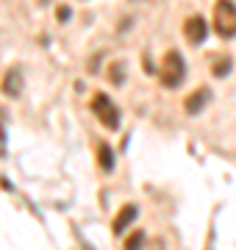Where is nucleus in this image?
<instances>
[{
	"label": "nucleus",
	"mask_w": 236,
	"mask_h": 250,
	"mask_svg": "<svg viewBox=\"0 0 236 250\" xmlns=\"http://www.w3.org/2000/svg\"><path fill=\"white\" fill-rule=\"evenodd\" d=\"M158 78H161L164 89H178L183 83V78H186V64H183V56L178 50H170V53L164 56Z\"/></svg>",
	"instance_id": "1"
},
{
	"label": "nucleus",
	"mask_w": 236,
	"mask_h": 250,
	"mask_svg": "<svg viewBox=\"0 0 236 250\" xmlns=\"http://www.w3.org/2000/svg\"><path fill=\"white\" fill-rule=\"evenodd\" d=\"M214 31L222 39L236 36V6L234 0H217L214 3Z\"/></svg>",
	"instance_id": "2"
},
{
	"label": "nucleus",
	"mask_w": 236,
	"mask_h": 250,
	"mask_svg": "<svg viewBox=\"0 0 236 250\" xmlns=\"http://www.w3.org/2000/svg\"><path fill=\"white\" fill-rule=\"evenodd\" d=\"M92 111L98 114V120L109 131H117L119 128V108L114 106V100L109 98V95H103V92H98L95 98H92Z\"/></svg>",
	"instance_id": "3"
},
{
	"label": "nucleus",
	"mask_w": 236,
	"mask_h": 250,
	"mask_svg": "<svg viewBox=\"0 0 236 250\" xmlns=\"http://www.w3.org/2000/svg\"><path fill=\"white\" fill-rule=\"evenodd\" d=\"M206 34H209L206 20L197 17V14L183 22V36H186V42H189V45H203V42H206Z\"/></svg>",
	"instance_id": "4"
},
{
	"label": "nucleus",
	"mask_w": 236,
	"mask_h": 250,
	"mask_svg": "<svg viewBox=\"0 0 236 250\" xmlns=\"http://www.w3.org/2000/svg\"><path fill=\"white\" fill-rule=\"evenodd\" d=\"M211 100V89H206V86H200L197 92H192L189 98L183 100V108H186V114H200L203 108H206V103Z\"/></svg>",
	"instance_id": "5"
},
{
	"label": "nucleus",
	"mask_w": 236,
	"mask_h": 250,
	"mask_svg": "<svg viewBox=\"0 0 236 250\" xmlns=\"http://www.w3.org/2000/svg\"><path fill=\"white\" fill-rule=\"evenodd\" d=\"M3 92L9 95V98H17L20 92H22V72L17 67H11L6 75H3Z\"/></svg>",
	"instance_id": "6"
},
{
	"label": "nucleus",
	"mask_w": 236,
	"mask_h": 250,
	"mask_svg": "<svg viewBox=\"0 0 236 250\" xmlns=\"http://www.w3.org/2000/svg\"><path fill=\"white\" fill-rule=\"evenodd\" d=\"M134 220H137V206H122V208H119V214H117V220L111 223V231L122 233L128 225L134 223Z\"/></svg>",
	"instance_id": "7"
},
{
	"label": "nucleus",
	"mask_w": 236,
	"mask_h": 250,
	"mask_svg": "<svg viewBox=\"0 0 236 250\" xmlns=\"http://www.w3.org/2000/svg\"><path fill=\"white\" fill-rule=\"evenodd\" d=\"M98 161H100V170L103 172L114 170V153H111L109 145H98Z\"/></svg>",
	"instance_id": "8"
},
{
	"label": "nucleus",
	"mask_w": 236,
	"mask_h": 250,
	"mask_svg": "<svg viewBox=\"0 0 236 250\" xmlns=\"http://www.w3.org/2000/svg\"><path fill=\"white\" fill-rule=\"evenodd\" d=\"M211 72H214L217 78H225L228 72H231V59H228V56H214V62H211Z\"/></svg>",
	"instance_id": "9"
},
{
	"label": "nucleus",
	"mask_w": 236,
	"mask_h": 250,
	"mask_svg": "<svg viewBox=\"0 0 236 250\" xmlns=\"http://www.w3.org/2000/svg\"><path fill=\"white\" fill-rule=\"evenodd\" d=\"M145 245H147V236L142 231H134L125 242V250H145Z\"/></svg>",
	"instance_id": "10"
},
{
	"label": "nucleus",
	"mask_w": 236,
	"mask_h": 250,
	"mask_svg": "<svg viewBox=\"0 0 236 250\" xmlns=\"http://www.w3.org/2000/svg\"><path fill=\"white\" fill-rule=\"evenodd\" d=\"M6 125H9V114H6V108H0V159L6 156V145H9V139H6Z\"/></svg>",
	"instance_id": "11"
},
{
	"label": "nucleus",
	"mask_w": 236,
	"mask_h": 250,
	"mask_svg": "<svg viewBox=\"0 0 236 250\" xmlns=\"http://www.w3.org/2000/svg\"><path fill=\"white\" fill-rule=\"evenodd\" d=\"M111 78H114V83H122V70H119V64L111 67Z\"/></svg>",
	"instance_id": "12"
},
{
	"label": "nucleus",
	"mask_w": 236,
	"mask_h": 250,
	"mask_svg": "<svg viewBox=\"0 0 236 250\" xmlns=\"http://www.w3.org/2000/svg\"><path fill=\"white\" fill-rule=\"evenodd\" d=\"M67 17H70V9H67V6H61V9H59V20H61V22H64V20H67Z\"/></svg>",
	"instance_id": "13"
}]
</instances>
